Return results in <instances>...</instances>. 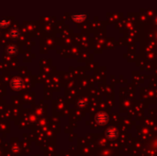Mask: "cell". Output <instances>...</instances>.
Here are the masks:
<instances>
[{
    "label": "cell",
    "instance_id": "6da1fadb",
    "mask_svg": "<svg viewBox=\"0 0 157 156\" xmlns=\"http://www.w3.org/2000/svg\"><path fill=\"white\" fill-rule=\"evenodd\" d=\"M109 120V118L106 113H98L96 117V121L99 125H105Z\"/></svg>",
    "mask_w": 157,
    "mask_h": 156
},
{
    "label": "cell",
    "instance_id": "7a4b0ae2",
    "mask_svg": "<svg viewBox=\"0 0 157 156\" xmlns=\"http://www.w3.org/2000/svg\"><path fill=\"white\" fill-rule=\"evenodd\" d=\"M106 136L109 139V140H115L118 137V130L115 128H109L106 131Z\"/></svg>",
    "mask_w": 157,
    "mask_h": 156
}]
</instances>
